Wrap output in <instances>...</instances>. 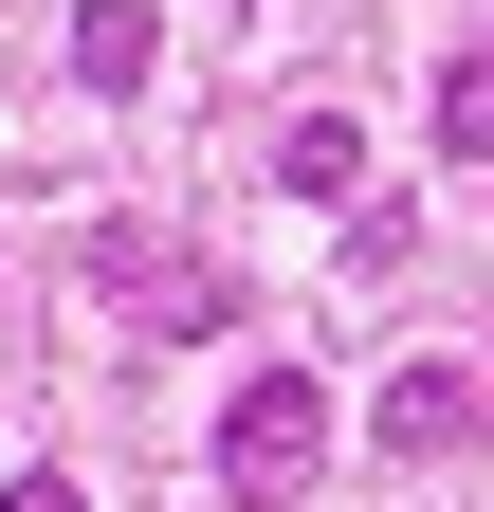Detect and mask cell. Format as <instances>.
Listing matches in <instances>:
<instances>
[{"label":"cell","mask_w":494,"mask_h":512,"mask_svg":"<svg viewBox=\"0 0 494 512\" xmlns=\"http://www.w3.org/2000/svg\"><path fill=\"white\" fill-rule=\"evenodd\" d=\"M330 476V384L312 366H238V403H220V494L238 512H312Z\"/></svg>","instance_id":"cell-1"},{"label":"cell","mask_w":494,"mask_h":512,"mask_svg":"<svg viewBox=\"0 0 494 512\" xmlns=\"http://www.w3.org/2000/svg\"><path fill=\"white\" fill-rule=\"evenodd\" d=\"M92 293L129 311L147 348H202V330H238V275L202 238H165V220H92Z\"/></svg>","instance_id":"cell-2"},{"label":"cell","mask_w":494,"mask_h":512,"mask_svg":"<svg viewBox=\"0 0 494 512\" xmlns=\"http://www.w3.org/2000/svg\"><path fill=\"white\" fill-rule=\"evenodd\" d=\"M366 439H385V458H458L476 439V366H403L385 403H366Z\"/></svg>","instance_id":"cell-3"},{"label":"cell","mask_w":494,"mask_h":512,"mask_svg":"<svg viewBox=\"0 0 494 512\" xmlns=\"http://www.w3.org/2000/svg\"><path fill=\"white\" fill-rule=\"evenodd\" d=\"M275 183H293V202H348V183H366V128L348 110H293L275 128Z\"/></svg>","instance_id":"cell-4"},{"label":"cell","mask_w":494,"mask_h":512,"mask_svg":"<svg viewBox=\"0 0 494 512\" xmlns=\"http://www.w3.org/2000/svg\"><path fill=\"white\" fill-rule=\"evenodd\" d=\"M74 74L92 92H147V0H92V19H74Z\"/></svg>","instance_id":"cell-5"},{"label":"cell","mask_w":494,"mask_h":512,"mask_svg":"<svg viewBox=\"0 0 494 512\" xmlns=\"http://www.w3.org/2000/svg\"><path fill=\"white\" fill-rule=\"evenodd\" d=\"M440 147H458V165L494 147V55H440Z\"/></svg>","instance_id":"cell-6"},{"label":"cell","mask_w":494,"mask_h":512,"mask_svg":"<svg viewBox=\"0 0 494 512\" xmlns=\"http://www.w3.org/2000/svg\"><path fill=\"white\" fill-rule=\"evenodd\" d=\"M0 512H92V494H74V476H19V494H0Z\"/></svg>","instance_id":"cell-7"}]
</instances>
